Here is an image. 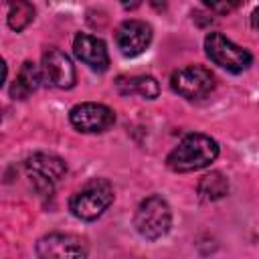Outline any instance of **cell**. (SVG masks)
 Masks as SVG:
<instances>
[{"label": "cell", "instance_id": "obj_10", "mask_svg": "<svg viewBox=\"0 0 259 259\" xmlns=\"http://www.w3.org/2000/svg\"><path fill=\"white\" fill-rule=\"evenodd\" d=\"M36 255L38 257H85L87 249L85 243L75 235L65 233H51L42 237L36 243Z\"/></svg>", "mask_w": 259, "mask_h": 259}, {"label": "cell", "instance_id": "obj_18", "mask_svg": "<svg viewBox=\"0 0 259 259\" xmlns=\"http://www.w3.org/2000/svg\"><path fill=\"white\" fill-rule=\"evenodd\" d=\"M251 20H253V26H255V28H259V8H255V10H253Z\"/></svg>", "mask_w": 259, "mask_h": 259}, {"label": "cell", "instance_id": "obj_17", "mask_svg": "<svg viewBox=\"0 0 259 259\" xmlns=\"http://www.w3.org/2000/svg\"><path fill=\"white\" fill-rule=\"evenodd\" d=\"M119 2H121L123 8H130V10H132V8H138V6L142 4V0H119Z\"/></svg>", "mask_w": 259, "mask_h": 259}, {"label": "cell", "instance_id": "obj_16", "mask_svg": "<svg viewBox=\"0 0 259 259\" xmlns=\"http://www.w3.org/2000/svg\"><path fill=\"white\" fill-rule=\"evenodd\" d=\"M200 2L217 14H229L241 4V0H200Z\"/></svg>", "mask_w": 259, "mask_h": 259}, {"label": "cell", "instance_id": "obj_3", "mask_svg": "<svg viewBox=\"0 0 259 259\" xmlns=\"http://www.w3.org/2000/svg\"><path fill=\"white\" fill-rule=\"evenodd\" d=\"M170 223H172L170 206L158 194L144 198L136 210V217H134V225H136L138 233L150 241L164 237L170 229Z\"/></svg>", "mask_w": 259, "mask_h": 259}, {"label": "cell", "instance_id": "obj_8", "mask_svg": "<svg viewBox=\"0 0 259 259\" xmlns=\"http://www.w3.org/2000/svg\"><path fill=\"white\" fill-rule=\"evenodd\" d=\"M42 79L57 87V89H69L75 85V67L71 59L59 51V49H49L42 55Z\"/></svg>", "mask_w": 259, "mask_h": 259}, {"label": "cell", "instance_id": "obj_9", "mask_svg": "<svg viewBox=\"0 0 259 259\" xmlns=\"http://www.w3.org/2000/svg\"><path fill=\"white\" fill-rule=\"evenodd\" d=\"M152 40V28L142 20H125L115 30V42L121 55L138 57L142 55Z\"/></svg>", "mask_w": 259, "mask_h": 259}, {"label": "cell", "instance_id": "obj_11", "mask_svg": "<svg viewBox=\"0 0 259 259\" xmlns=\"http://www.w3.org/2000/svg\"><path fill=\"white\" fill-rule=\"evenodd\" d=\"M73 53L79 61H83L93 71H105L109 67V55L105 42L97 36L79 32L73 40Z\"/></svg>", "mask_w": 259, "mask_h": 259}, {"label": "cell", "instance_id": "obj_5", "mask_svg": "<svg viewBox=\"0 0 259 259\" xmlns=\"http://www.w3.org/2000/svg\"><path fill=\"white\" fill-rule=\"evenodd\" d=\"M170 85L178 95L186 99H200L212 91L214 77L208 69L200 65H190V67L174 71L170 77Z\"/></svg>", "mask_w": 259, "mask_h": 259}, {"label": "cell", "instance_id": "obj_6", "mask_svg": "<svg viewBox=\"0 0 259 259\" xmlns=\"http://www.w3.org/2000/svg\"><path fill=\"white\" fill-rule=\"evenodd\" d=\"M71 123L83 134H101L115 121V113L103 103H79L69 113Z\"/></svg>", "mask_w": 259, "mask_h": 259}, {"label": "cell", "instance_id": "obj_2", "mask_svg": "<svg viewBox=\"0 0 259 259\" xmlns=\"http://www.w3.org/2000/svg\"><path fill=\"white\" fill-rule=\"evenodd\" d=\"M113 202V188L103 178H93L83 184L69 200L71 212L81 221H95Z\"/></svg>", "mask_w": 259, "mask_h": 259}, {"label": "cell", "instance_id": "obj_14", "mask_svg": "<svg viewBox=\"0 0 259 259\" xmlns=\"http://www.w3.org/2000/svg\"><path fill=\"white\" fill-rule=\"evenodd\" d=\"M6 18H8V26L12 30L20 32L22 28H26L32 22L34 8L26 0H8L6 2Z\"/></svg>", "mask_w": 259, "mask_h": 259}, {"label": "cell", "instance_id": "obj_4", "mask_svg": "<svg viewBox=\"0 0 259 259\" xmlns=\"http://www.w3.org/2000/svg\"><path fill=\"white\" fill-rule=\"evenodd\" d=\"M204 49L212 63H217L219 67H223L231 73H241L251 65L249 51L235 45L221 32H208L204 38Z\"/></svg>", "mask_w": 259, "mask_h": 259}, {"label": "cell", "instance_id": "obj_12", "mask_svg": "<svg viewBox=\"0 0 259 259\" xmlns=\"http://www.w3.org/2000/svg\"><path fill=\"white\" fill-rule=\"evenodd\" d=\"M40 79H42V69H38L30 61H26L20 67V71L12 83V89H10L12 97L14 99H26L32 91H36V87L40 85Z\"/></svg>", "mask_w": 259, "mask_h": 259}, {"label": "cell", "instance_id": "obj_15", "mask_svg": "<svg viewBox=\"0 0 259 259\" xmlns=\"http://www.w3.org/2000/svg\"><path fill=\"white\" fill-rule=\"evenodd\" d=\"M229 192V180L221 172H210L200 178L198 182V194L202 200H219Z\"/></svg>", "mask_w": 259, "mask_h": 259}, {"label": "cell", "instance_id": "obj_1", "mask_svg": "<svg viewBox=\"0 0 259 259\" xmlns=\"http://www.w3.org/2000/svg\"><path fill=\"white\" fill-rule=\"evenodd\" d=\"M219 156V144L204 134H188L168 154L166 164L174 172H192L206 168Z\"/></svg>", "mask_w": 259, "mask_h": 259}, {"label": "cell", "instance_id": "obj_7", "mask_svg": "<svg viewBox=\"0 0 259 259\" xmlns=\"http://www.w3.org/2000/svg\"><path fill=\"white\" fill-rule=\"evenodd\" d=\"M26 172L32 178L34 186L42 192H51L53 184L59 182L65 172L67 166L61 158L51 156V154H34L26 160Z\"/></svg>", "mask_w": 259, "mask_h": 259}, {"label": "cell", "instance_id": "obj_13", "mask_svg": "<svg viewBox=\"0 0 259 259\" xmlns=\"http://www.w3.org/2000/svg\"><path fill=\"white\" fill-rule=\"evenodd\" d=\"M117 87L121 93H138L146 99H154L160 93L158 81L150 75H138V77H119Z\"/></svg>", "mask_w": 259, "mask_h": 259}]
</instances>
